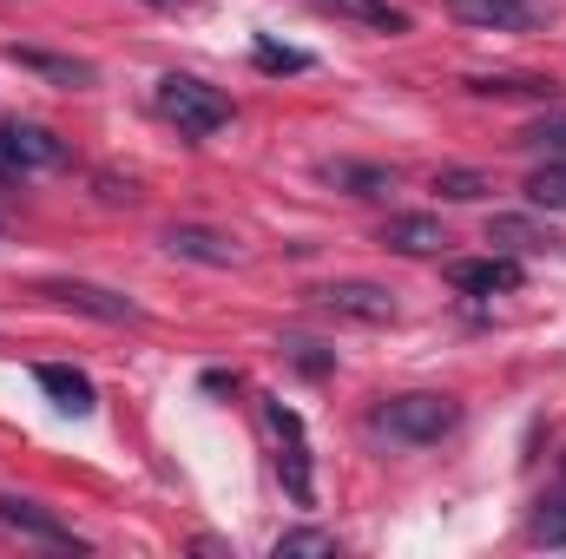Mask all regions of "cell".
Listing matches in <instances>:
<instances>
[{"mask_svg": "<svg viewBox=\"0 0 566 559\" xmlns=\"http://www.w3.org/2000/svg\"><path fill=\"white\" fill-rule=\"evenodd\" d=\"M521 264L514 257H468V264H448V283L461 289V296H507V289H521Z\"/></svg>", "mask_w": 566, "mask_h": 559, "instance_id": "12", "label": "cell"}, {"mask_svg": "<svg viewBox=\"0 0 566 559\" xmlns=\"http://www.w3.org/2000/svg\"><path fill=\"white\" fill-rule=\"evenodd\" d=\"M468 93H481V99H554V80H541V73H474Z\"/></svg>", "mask_w": 566, "mask_h": 559, "instance_id": "16", "label": "cell"}, {"mask_svg": "<svg viewBox=\"0 0 566 559\" xmlns=\"http://www.w3.org/2000/svg\"><path fill=\"white\" fill-rule=\"evenodd\" d=\"M448 13L481 33H541L554 20L547 0H448Z\"/></svg>", "mask_w": 566, "mask_h": 559, "instance_id": "5", "label": "cell"}, {"mask_svg": "<svg viewBox=\"0 0 566 559\" xmlns=\"http://www.w3.org/2000/svg\"><path fill=\"white\" fill-rule=\"evenodd\" d=\"M290 349V362L303 369V376H329L336 369V356H316V342H283Z\"/></svg>", "mask_w": 566, "mask_h": 559, "instance_id": "24", "label": "cell"}, {"mask_svg": "<svg viewBox=\"0 0 566 559\" xmlns=\"http://www.w3.org/2000/svg\"><path fill=\"white\" fill-rule=\"evenodd\" d=\"M0 145H7V158L20 165V178L60 171V165H66V139L46 133V126H33V119H7V126H0Z\"/></svg>", "mask_w": 566, "mask_h": 559, "instance_id": "7", "label": "cell"}, {"mask_svg": "<svg viewBox=\"0 0 566 559\" xmlns=\"http://www.w3.org/2000/svg\"><path fill=\"white\" fill-rule=\"evenodd\" d=\"M33 382H40V395H46L60 415H93V409H99L93 376H86V369H73V362H40V369H33Z\"/></svg>", "mask_w": 566, "mask_h": 559, "instance_id": "10", "label": "cell"}, {"mask_svg": "<svg viewBox=\"0 0 566 559\" xmlns=\"http://www.w3.org/2000/svg\"><path fill=\"white\" fill-rule=\"evenodd\" d=\"M521 145H527V151H554V158H560V151H566V113H554V119H534V126L521 133Z\"/></svg>", "mask_w": 566, "mask_h": 559, "instance_id": "23", "label": "cell"}, {"mask_svg": "<svg viewBox=\"0 0 566 559\" xmlns=\"http://www.w3.org/2000/svg\"><path fill=\"white\" fill-rule=\"evenodd\" d=\"M251 60H258L264 73H310V66H316L303 46H277V40H258V46H251Z\"/></svg>", "mask_w": 566, "mask_h": 559, "instance_id": "21", "label": "cell"}, {"mask_svg": "<svg viewBox=\"0 0 566 559\" xmlns=\"http://www.w3.org/2000/svg\"><path fill=\"white\" fill-rule=\"evenodd\" d=\"M7 60L20 66V73H33V80H46V86H66V93H86L99 73H93V60H73V53H40V46H7Z\"/></svg>", "mask_w": 566, "mask_h": 559, "instance_id": "11", "label": "cell"}, {"mask_svg": "<svg viewBox=\"0 0 566 559\" xmlns=\"http://www.w3.org/2000/svg\"><path fill=\"white\" fill-rule=\"evenodd\" d=\"M323 178L343 184L349 198H389V191H396V165H356V158H336V165H323Z\"/></svg>", "mask_w": 566, "mask_h": 559, "instance_id": "14", "label": "cell"}, {"mask_svg": "<svg viewBox=\"0 0 566 559\" xmlns=\"http://www.w3.org/2000/svg\"><path fill=\"white\" fill-rule=\"evenodd\" d=\"M316 309H329V316H349V323H396V296L382 289V283H323L316 296H310Z\"/></svg>", "mask_w": 566, "mask_h": 559, "instance_id": "6", "label": "cell"}, {"mask_svg": "<svg viewBox=\"0 0 566 559\" xmlns=\"http://www.w3.org/2000/svg\"><path fill=\"white\" fill-rule=\"evenodd\" d=\"M323 13H343V20H356V27H369V33H409L416 20H409V7H396V0H316Z\"/></svg>", "mask_w": 566, "mask_h": 559, "instance_id": "13", "label": "cell"}, {"mask_svg": "<svg viewBox=\"0 0 566 559\" xmlns=\"http://www.w3.org/2000/svg\"><path fill=\"white\" fill-rule=\"evenodd\" d=\"M171 257H185V264H205V271H231L244 251H238V238H224V231H211V224H165V238H158Z\"/></svg>", "mask_w": 566, "mask_h": 559, "instance_id": "8", "label": "cell"}, {"mask_svg": "<svg viewBox=\"0 0 566 559\" xmlns=\"http://www.w3.org/2000/svg\"><path fill=\"white\" fill-rule=\"evenodd\" d=\"M382 244L402 251V257H434V251L448 244V231H441L434 218H389V224H382Z\"/></svg>", "mask_w": 566, "mask_h": 559, "instance_id": "15", "label": "cell"}, {"mask_svg": "<svg viewBox=\"0 0 566 559\" xmlns=\"http://www.w3.org/2000/svg\"><path fill=\"white\" fill-rule=\"evenodd\" d=\"M534 540H541V547H566V494L541 500V514H534Z\"/></svg>", "mask_w": 566, "mask_h": 559, "instance_id": "22", "label": "cell"}, {"mask_svg": "<svg viewBox=\"0 0 566 559\" xmlns=\"http://www.w3.org/2000/svg\"><path fill=\"white\" fill-rule=\"evenodd\" d=\"M40 296H46V303H60V309L99 316V323H139V316H145L133 296H119V289H106V283H86V277H46V283H40Z\"/></svg>", "mask_w": 566, "mask_h": 559, "instance_id": "4", "label": "cell"}, {"mask_svg": "<svg viewBox=\"0 0 566 559\" xmlns=\"http://www.w3.org/2000/svg\"><path fill=\"white\" fill-rule=\"evenodd\" d=\"M434 191L454 198V204H468V198H488L494 184H488V171H474V165H441V171H434Z\"/></svg>", "mask_w": 566, "mask_h": 559, "instance_id": "19", "label": "cell"}, {"mask_svg": "<svg viewBox=\"0 0 566 559\" xmlns=\"http://www.w3.org/2000/svg\"><path fill=\"white\" fill-rule=\"evenodd\" d=\"M264 415H271V434H277V474H283V487H290V500H296V507H310V500H316V474H310L303 415H296V409H283V402H264Z\"/></svg>", "mask_w": 566, "mask_h": 559, "instance_id": "3", "label": "cell"}, {"mask_svg": "<svg viewBox=\"0 0 566 559\" xmlns=\"http://www.w3.org/2000/svg\"><path fill=\"white\" fill-rule=\"evenodd\" d=\"M151 7H165V13H178V7H198V0H151Z\"/></svg>", "mask_w": 566, "mask_h": 559, "instance_id": "26", "label": "cell"}, {"mask_svg": "<svg viewBox=\"0 0 566 559\" xmlns=\"http://www.w3.org/2000/svg\"><path fill=\"white\" fill-rule=\"evenodd\" d=\"M369 428L402 441V447H434L441 434L461 428V402L454 395H434V389H416V395H389L369 409Z\"/></svg>", "mask_w": 566, "mask_h": 559, "instance_id": "1", "label": "cell"}, {"mask_svg": "<svg viewBox=\"0 0 566 559\" xmlns=\"http://www.w3.org/2000/svg\"><path fill=\"white\" fill-rule=\"evenodd\" d=\"M0 184H27V178H20V165L7 158V145H0Z\"/></svg>", "mask_w": 566, "mask_h": 559, "instance_id": "25", "label": "cell"}, {"mask_svg": "<svg viewBox=\"0 0 566 559\" xmlns=\"http://www.w3.org/2000/svg\"><path fill=\"white\" fill-rule=\"evenodd\" d=\"M488 244H507V251H547L554 231H541L534 218H494V224H488Z\"/></svg>", "mask_w": 566, "mask_h": 559, "instance_id": "18", "label": "cell"}, {"mask_svg": "<svg viewBox=\"0 0 566 559\" xmlns=\"http://www.w3.org/2000/svg\"><path fill=\"white\" fill-rule=\"evenodd\" d=\"M271 553H277V559H316V553H336V534H323V527H296V534H283Z\"/></svg>", "mask_w": 566, "mask_h": 559, "instance_id": "20", "label": "cell"}, {"mask_svg": "<svg viewBox=\"0 0 566 559\" xmlns=\"http://www.w3.org/2000/svg\"><path fill=\"white\" fill-rule=\"evenodd\" d=\"M0 527H13V534H27V540H46V547H73V553L86 547L60 514H46V507L27 500V494H7V487H0Z\"/></svg>", "mask_w": 566, "mask_h": 559, "instance_id": "9", "label": "cell"}, {"mask_svg": "<svg viewBox=\"0 0 566 559\" xmlns=\"http://www.w3.org/2000/svg\"><path fill=\"white\" fill-rule=\"evenodd\" d=\"M527 204H534V211H566V151L547 158V165L527 178Z\"/></svg>", "mask_w": 566, "mask_h": 559, "instance_id": "17", "label": "cell"}, {"mask_svg": "<svg viewBox=\"0 0 566 559\" xmlns=\"http://www.w3.org/2000/svg\"><path fill=\"white\" fill-rule=\"evenodd\" d=\"M151 106H158L185 139H211V133H224L231 113H238V106H231L211 80H198V73H165L158 93H151Z\"/></svg>", "mask_w": 566, "mask_h": 559, "instance_id": "2", "label": "cell"}]
</instances>
